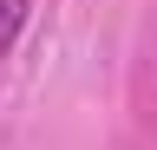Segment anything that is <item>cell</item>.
Here are the masks:
<instances>
[{"label":"cell","mask_w":157,"mask_h":150,"mask_svg":"<svg viewBox=\"0 0 157 150\" xmlns=\"http://www.w3.org/2000/svg\"><path fill=\"white\" fill-rule=\"evenodd\" d=\"M26 13H33V0H0V59L20 46V33H26Z\"/></svg>","instance_id":"1"}]
</instances>
